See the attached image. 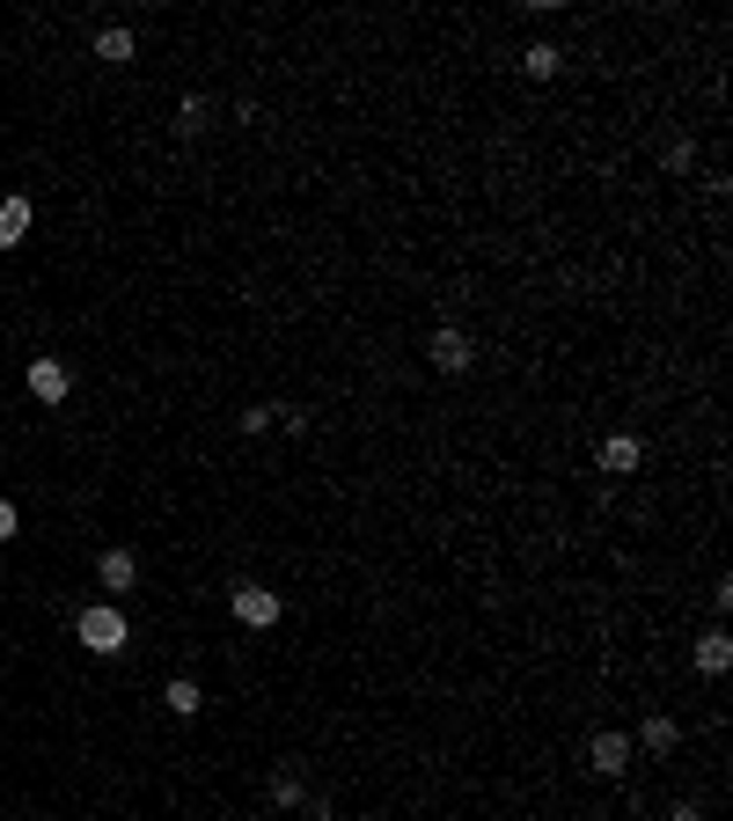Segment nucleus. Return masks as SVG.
<instances>
[{
	"instance_id": "nucleus-2",
	"label": "nucleus",
	"mask_w": 733,
	"mask_h": 821,
	"mask_svg": "<svg viewBox=\"0 0 733 821\" xmlns=\"http://www.w3.org/2000/svg\"><path fill=\"white\" fill-rule=\"evenodd\" d=\"M235 616H243L250 631H272V624H280V595H272V587H250V579H243V587H235Z\"/></svg>"
},
{
	"instance_id": "nucleus-5",
	"label": "nucleus",
	"mask_w": 733,
	"mask_h": 821,
	"mask_svg": "<svg viewBox=\"0 0 733 821\" xmlns=\"http://www.w3.org/2000/svg\"><path fill=\"white\" fill-rule=\"evenodd\" d=\"M96 579H104V595H125V587L140 579V558H133V550H104V565H96Z\"/></svg>"
},
{
	"instance_id": "nucleus-8",
	"label": "nucleus",
	"mask_w": 733,
	"mask_h": 821,
	"mask_svg": "<svg viewBox=\"0 0 733 821\" xmlns=\"http://www.w3.org/2000/svg\"><path fill=\"white\" fill-rule=\"evenodd\" d=\"M30 235V198H0V250H16Z\"/></svg>"
},
{
	"instance_id": "nucleus-13",
	"label": "nucleus",
	"mask_w": 733,
	"mask_h": 821,
	"mask_svg": "<svg viewBox=\"0 0 733 821\" xmlns=\"http://www.w3.org/2000/svg\"><path fill=\"white\" fill-rule=\"evenodd\" d=\"M96 59H104V67H125V59H133V30H96Z\"/></svg>"
},
{
	"instance_id": "nucleus-6",
	"label": "nucleus",
	"mask_w": 733,
	"mask_h": 821,
	"mask_svg": "<svg viewBox=\"0 0 733 821\" xmlns=\"http://www.w3.org/2000/svg\"><path fill=\"white\" fill-rule=\"evenodd\" d=\"M638 462H646V448H638L631 433H609V440H602V470H609V477H631Z\"/></svg>"
},
{
	"instance_id": "nucleus-16",
	"label": "nucleus",
	"mask_w": 733,
	"mask_h": 821,
	"mask_svg": "<svg viewBox=\"0 0 733 821\" xmlns=\"http://www.w3.org/2000/svg\"><path fill=\"white\" fill-rule=\"evenodd\" d=\"M16 536V507H8V499H0V543Z\"/></svg>"
},
{
	"instance_id": "nucleus-1",
	"label": "nucleus",
	"mask_w": 733,
	"mask_h": 821,
	"mask_svg": "<svg viewBox=\"0 0 733 821\" xmlns=\"http://www.w3.org/2000/svg\"><path fill=\"white\" fill-rule=\"evenodd\" d=\"M74 631H81V646H88V653H104V661H110V653H125V638H133V631H125V616L110 609V602L81 609V624H74Z\"/></svg>"
},
{
	"instance_id": "nucleus-12",
	"label": "nucleus",
	"mask_w": 733,
	"mask_h": 821,
	"mask_svg": "<svg viewBox=\"0 0 733 821\" xmlns=\"http://www.w3.org/2000/svg\"><path fill=\"white\" fill-rule=\"evenodd\" d=\"M675 719H646V726H638V749H646V755H667V749H675Z\"/></svg>"
},
{
	"instance_id": "nucleus-15",
	"label": "nucleus",
	"mask_w": 733,
	"mask_h": 821,
	"mask_svg": "<svg viewBox=\"0 0 733 821\" xmlns=\"http://www.w3.org/2000/svg\"><path fill=\"white\" fill-rule=\"evenodd\" d=\"M198 125H206V104H198V96H184V110H176V133H198Z\"/></svg>"
},
{
	"instance_id": "nucleus-14",
	"label": "nucleus",
	"mask_w": 733,
	"mask_h": 821,
	"mask_svg": "<svg viewBox=\"0 0 733 821\" xmlns=\"http://www.w3.org/2000/svg\"><path fill=\"white\" fill-rule=\"evenodd\" d=\"M272 807H309V792H301V770H272Z\"/></svg>"
},
{
	"instance_id": "nucleus-10",
	"label": "nucleus",
	"mask_w": 733,
	"mask_h": 821,
	"mask_svg": "<svg viewBox=\"0 0 733 821\" xmlns=\"http://www.w3.org/2000/svg\"><path fill=\"white\" fill-rule=\"evenodd\" d=\"M558 67H565V52H558V45H528V52H521V74H528V81H550Z\"/></svg>"
},
{
	"instance_id": "nucleus-4",
	"label": "nucleus",
	"mask_w": 733,
	"mask_h": 821,
	"mask_svg": "<svg viewBox=\"0 0 733 821\" xmlns=\"http://www.w3.org/2000/svg\"><path fill=\"white\" fill-rule=\"evenodd\" d=\"M587 763L602 770V778H624V770H631V734H594L587 741Z\"/></svg>"
},
{
	"instance_id": "nucleus-11",
	"label": "nucleus",
	"mask_w": 733,
	"mask_h": 821,
	"mask_svg": "<svg viewBox=\"0 0 733 821\" xmlns=\"http://www.w3.org/2000/svg\"><path fill=\"white\" fill-rule=\"evenodd\" d=\"M162 704H169L176 719H198V704H206V697H198V682H184V675H176L169 690H162Z\"/></svg>"
},
{
	"instance_id": "nucleus-9",
	"label": "nucleus",
	"mask_w": 733,
	"mask_h": 821,
	"mask_svg": "<svg viewBox=\"0 0 733 821\" xmlns=\"http://www.w3.org/2000/svg\"><path fill=\"white\" fill-rule=\"evenodd\" d=\"M697 667H704V675H726V667H733V638H726V631H704V638H697Z\"/></svg>"
},
{
	"instance_id": "nucleus-3",
	"label": "nucleus",
	"mask_w": 733,
	"mask_h": 821,
	"mask_svg": "<svg viewBox=\"0 0 733 821\" xmlns=\"http://www.w3.org/2000/svg\"><path fill=\"white\" fill-rule=\"evenodd\" d=\"M67 389H74V374L59 368L52 352H37V360H30V397L37 403H67Z\"/></svg>"
},
{
	"instance_id": "nucleus-7",
	"label": "nucleus",
	"mask_w": 733,
	"mask_h": 821,
	"mask_svg": "<svg viewBox=\"0 0 733 821\" xmlns=\"http://www.w3.org/2000/svg\"><path fill=\"white\" fill-rule=\"evenodd\" d=\"M470 360H477V352H470V338H462V331H433V368L440 374H462Z\"/></svg>"
},
{
	"instance_id": "nucleus-17",
	"label": "nucleus",
	"mask_w": 733,
	"mask_h": 821,
	"mask_svg": "<svg viewBox=\"0 0 733 821\" xmlns=\"http://www.w3.org/2000/svg\"><path fill=\"white\" fill-rule=\"evenodd\" d=\"M667 821H704V814H697V807H690V800H682V807H675V814H667Z\"/></svg>"
}]
</instances>
